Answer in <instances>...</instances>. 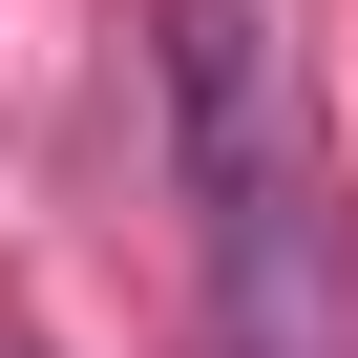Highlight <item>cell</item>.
<instances>
[{
	"label": "cell",
	"instance_id": "cell-1",
	"mask_svg": "<svg viewBox=\"0 0 358 358\" xmlns=\"http://www.w3.org/2000/svg\"><path fill=\"white\" fill-rule=\"evenodd\" d=\"M148 106H169V190H190V274L232 358H358V211L316 85L253 0H148Z\"/></svg>",
	"mask_w": 358,
	"mask_h": 358
}]
</instances>
